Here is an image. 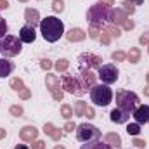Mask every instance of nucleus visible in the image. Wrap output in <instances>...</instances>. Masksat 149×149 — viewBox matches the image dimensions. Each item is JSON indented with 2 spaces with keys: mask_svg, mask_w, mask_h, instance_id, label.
<instances>
[{
  "mask_svg": "<svg viewBox=\"0 0 149 149\" xmlns=\"http://www.w3.org/2000/svg\"><path fill=\"white\" fill-rule=\"evenodd\" d=\"M40 33L47 42L54 43L64 35V24L59 17L56 16H47L45 19L40 21Z\"/></svg>",
  "mask_w": 149,
  "mask_h": 149,
  "instance_id": "1",
  "label": "nucleus"
},
{
  "mask_svg": "<svg viewBox=\"0 0 149 149\" xmlns=\"http://www.w3.org/2000/svg\"><path fill=\"white\" fill-rule=\"evenodd\" d=\"M111 7H106L102 5L101 2L92 5L87 12V21L90 23V26H95V28H104L106 23H109V17H111Z\"/></svg>",
  "mask_w": 149,
  "mask_h": 149,
  "instance_id": "2",
  "label": "nucleus"
},
{
  "mask_svg": "<svg viewBox=\"0 0 149 149\" xmlns=\"http://www.w3.org/2000/svg\"><path fill=\"white\" fill-rule=\"evenodd\" d=\"M116 106L132 114L135 111V108L139 106V95L130 90H118L116 92Z\"/></svg>",
  "mask_w": 149,
  "mask_h": 149,
  "instance_id": "3",
  "label": "nucleus"
},
{
  "mask_svg": "<svg viewBox=\"0 0 149 149\" xmlns=\"http://www.w3.org/2000/svg\"><path fill=\"white\" fill-rule=\"evenodd\" d=\"M90 99H92V102L95 104V106H109L113 101V90L108 87V85H104V83H101V85H94L92 88H90Z\"/></svg>",
  "mask_w": 149,
  "mask_h": 149,
  "instance_id": "4",
  "label": "nucleus"
},
{
  "mask_svg": "<svg viewBox=\"0 0 149 149\" xmlns=\"http://www.w3.org/2000/svg\"><path fill=\"white\" fill-rule=\"evenodd\" d=\"M23 50V42L19 37L14 35H5L0 42V52L3 54V57H14Z\"/></svg>",
  "mask_w": 149,
  "mask_h": 149,
  "instance_id": "5",
  "label": "nucleus"
},
{
  "mask_svg": "<svg viewBox=\"0 0 149 149\" xmlns=\"http://www.w3.org/2000/svg\"><path fill=\"white\" fill-rule=\"evenodd\" d=\"M76 139L80 142H92L101 139V130L90 123H80L76 127Z\"/></svg>",
  "mask_w": 149,
  "mask_h": 149,
  "instance_id": "6",
  "label": "nucleus"
},
{
  "mask_svg": "<svg viewBox=\"0 0 149 149\" xmlns=\"http://www.w3.org/2000/svg\"><path fill=\"white\" fill-rule=\"evenodd\" d=\"M61 87L68 92V94H73V95H83V90L78 83V78H74L73 74L64 73L61 76Z\"/></svg>",
  "mask_w": 149,
  "mask_h": 149,
  "instance_id": "7",
  "label": "nucleus"
},
{
  "mask_svg": "<svg viewBox=\"0 0 149 149\" xmlns=\"http://www.w3.org/2000/svg\"><path fill=\"white\" fill-rule=\"evenodd\" d=\"M99 70V73L97 76L101 78V81L104 83V85H111L114 83L116 80H118V70H116V66L114 64H102L101 68H97Z\"/></svg>",
  "mask_w": 149,
  "mask_h": 149,
  "instance_id": "8",
  "label": "nucleus"
},
{
  "mask_svg": "<svg viewBox=\"0 0 149 149\" xmlns=\"http://www.w3.org/2000/svg\"><path fill=\"white\" fill-rule=\"evenodd\" d=\"M45 83H47L49 92L52 94V99H54V101H63L64 92L61 90V78H57L56 74H47Z\"/></svg>",
  "mask_w": 149,
  "mask_h": 149,
  "instance_id": "9",
  "label": "nucleus"
},
{
  "mask_svg": "<svg viewBox=\"0 0 149 149\" xmlns=\"http://www.w3.org/2000/svg\"><path fill=\"white\" fill-rule=\"evenodd\" d=\"M78 83L83 90V94H87L94 85H95V74L87 68H80V74H78Z\"/></svg>",
  "mask_w": 149,
  "mask_h": 149,
  "instance_id": "10",
  "label": "nucleus"
},
{
  "mask_svg": "<svg viewBox=\"0 0 149 149\" xmlns=\"http://www.w3.org/2000/svg\"><path fill=\"white\" fill-rule=\"evenodd\" d=\"M80 68H87V70H92V68H101L102 66V57L92 54V52H83L80 57Z\"/></svg>",
  "mask_w": 149,
  "mask_h": 149,
  "instance_id": "11",
  "label": "nucleus"
},
{
  "mask_svg": "<svg viewBox=\"0 0 149 149\" xmlns=\"http://www.w3.org/2000/svg\"><path fill=\"white\" fill-rule=\"evenodd\" d=\"M132 114H134L135 123L144 125V123H148V121H149V106H148V104H141V106H137V108H135V111L132 113Z\"/></svg>",
  "mask_w": 149,
  "mask_h": 149,
  "instance_id": "12",
  "label": "nucleus"
},
{
  "mask_svg": "<svg viewBox=\"0 0 149 149\" xmlns=\"http://www.w3.org/2000/svg\"><path fill=\"white\" fill-rule=\"evenodd\" d=\"M35 38H37V31H35L33 26L24 24V26L19 30V40H21L23 43H33Z\"/></svg>",
  "mask_w": 149,
  "mask_h": 149,
  "instance_id": "13",
  "label": "nucleus"
},
{
  "mask_svg": "<svg viewBox=\"0 0 149 149\" xmlns=\"http://www.w3.org/2000/svg\"><path fill=\"white\" fill-rule=\"evenodd\" d=\"M37 137H38V130L35 127H31V125H28V127L19 130V139L23 142H33V141H37Z\"/></svg>",
  "mask_w": 149,
  "mask_h": 149,
  "instance_id": "14",
  "label": "nucleus"
},
{
  "mask_svg": "<svg viewBox=\"0 0 149 149\" xmlns=\"http://www.w3.org/2000/svg\"><path fill=\"white\" fill-rule=\"evenodd\" d=\"M24 21H26V24H30V26H37L40 24V12H38L37 9H31V7H28L26 10H24Z\"/></svg>",
  "mask_w": 149,
  "mask_h": 149,
  "instance_id": "15",
  "label": "nucleus"
},
{
  "mask_svg": "<svg viewBox=\"0 0 149 149\" xmlns=\"http://www.w3.org/2000/svg\"><path fill=\"white\" fill-rule=\"evenodd\" d=\"M127 19H128V17H127V12H125L123 9H113L111 10V17H109V23H111V24L120 26V24H123Z\"/></svg>",
  "mask_w": 149,
  "mask_h": 149,
  "instance_id": "16",
  "label": "nucleus"
},
{
  "mask_svg": "<svg viewBox=\"0 0 149 149\" xmlns=\"http://www.w3.org/2000/svg\"><path fill=\"white\" fill-rule=\"evenodd\" d=\"M109 116H111L113 123H127V121L130 120V113L123 111V109H120V108H114Z\"/></svg>",
  "mask_w": 149,
  "mask_h": 149,
  "instance_id": "17",
  "label": "nucleus"
},
{
  "mask_svg": "<svg viewBox=\"0 0 149 149\" xmlns=\"http://www.w3.org/2000/svg\"><path fill=\"white\" fill-rule=\"evenodd\" d=\"M43 132H45L52 141H56V142H59L61 137H63V132H61L59 128H56L52 123H45V125H43Z\"/></svg>",
  "mask_w": 149,
  "mask_h": 149,
  "instance_id": "18",
  "label": "nucleus"
},
{
  "mask_svg": "<svg viewBox=\"0 0 149 149\" xmlns=\"http://www.w3.org/2000/svg\"><path fill=\"white\" fill-rule=\"evenodd\" d=\"M12 71H14V63L5 57L0 59V78H7Z\"/></svg>",
  "mask_w": 149,
  "mask_h": 149,
  "instance_id": "19",
  "label": "nucleus"
},
{
  "mask_svg": "<svg viewBox=\"0 0 149 149\" xmlns=\"http://www.w3.org/2000/svg\"><path fill=\"white\" fill-rule=\"evenodd\" d=\"M87 37V33L81 30V28H71L68 33H66V38L70 40V42H81V40H85Z\"/></svg>",
  "mask_w": 149,
  "mask_h": 149,
  "instance_id": "20",
  "label": "nucleus"
},
{
  "mask_svg": "<svg viewBox=\"0 0 149 149\" xmlns=\"http://www.w3.org/2000/svg\"><path fill=\"white\" fill-rule=\"evenodd\" d=\"M80 149H113L108 142H102L101 139L99 141H92V142H85V144H81V148Z\"/></svg>",
  "mask_w": 149,
  "mask_h": 149,
  "instance_id": "21",
  "label": "nucleus"
},
{
  "mask_svg": "<svg viewBox=\"0 0 149 149\" xmlns=\"http://www.w3.org/2000/svg\"><path fill=\"white\" fill-rule=\"evenodd\" d=\"M104 142H108L109 146H111L113 149H120L121 148V137L118 135V134H106V137H104Z\"/></svg>",
  "mask_w": 149,
  "mask_h": 149,
  "instance_id": "22",
  "label": "nucleus"
},
{
  "mask_svg": "<svg viewBox=\"0 0 149 149\" xmlns=\"http://www.w3.org/2000/svg\"><path fill=\"white\" fill-rule=\"evenodd\" d=\"M127 59H128L132 64H137V63L141 61V50H139L137 47L130 49V50H128V54H127Z\"/></svg>",
  "mask_w": 149,
  "mask_h": 149,
  "instance_id": "23",
  "label": "nucleus"
},
{
  "mask_svg": "<svg viewBox=\"0 0 149 149\" xmlns=\"http://www.w3.org/2000/svg\"><path fill=\"white\" fill-rule=\"evenodd\" d=\"M87 102L85 101H76L74 102V116H85V111H87Z\"/></svg>",
  "mask_w": 149,
  "mask_h": 149,
  "instance_id": "24",
  "label": "nucleus"
},
{
  "mask_svg": "<svg viewBox=\"0 0 149 149\" xmlns=\"http://www.w3.org/2000/svg\"><path fill=\"white\" fill-rule=\"evenodd\" d=\"M68 66H70V61H68V59H59V61L54 64V68H56L59 73H66V71H68Z\"/></svg>",
  "mask_w": 149,
  "mask_h": 149,
  "instance_id": "25",
  "label": "nucleus"
},
{
  "mask_svg": "<svg viewBox=\"0 0 149 149\" xmlns=\"http://www.w3.org/2000/svg\"><path fill=\"white\" fill-rule=\"evenodd\" d=\"M127 134L132 135V137H137V135L141 134V125H139V123H130V125L127 127Z\"/></svg>",
  "mask_w": 149,
  "mask_h": 149,
  "instance_id": "26",
  "label": "nucleus"
},
{
  "mask_svg": "<svg viewBox=\"0 0 149 149\" xmlns=\"http://www.w3.org/2000/svg\"><path fill=\"white\" fill-rule=\"evenodd\" d=\"M73 114H74V111H73V108H71L70 104H63V106H61V116H63V118L70 120Z\"/></svg>",
  "mask_w": 149,
  "mask_h": 149,
  "instance_id": "27",
  "label": "nucleus"
},
{
  "mask_svg": "<svg viewBox=\"0 0 149 149\" xmlns=\"http://www.w3.org/2000/svg\"><path fill=\"white\" fill-rule=\"evenodd\" d=\"M10 88H14L16 92L23 90V88H24V83H23V80H21V78H12V80H10Z\"/></svg>",
  "mask_w": 149,
  "mask_h": 149,
  "instance_id": "28",
  "label": "nucleus"
},
{
  "mask_svg": "<svg viewBox=\"0 0 149 149\" xmlns=\"http://www.w3.org/2000/svg\"><path fill=\"white\" fill-rule=\"evenodd\" d=\"M99 40H101L102 45H109V42H111V35H109V31H108V30H102L101 35H99Z\"/></svg>",
  "mask_w": 149,
  "mask_h": 149,
  "instance_id": "29",
  "label": "nucleus"
},
{
  "mask_svg": "<svg viewBox=\"0 0 149 149\" xmlns=\"http://www.w3.org/2000/svg\"><path fill=\"white\" fill-rule=\"evenodd\" d=\"M121 5H123V10H125L127 14H134V12H135V5H134V2H130V0H125Z\"/></svg>",
  "mask_w": 149,
  "mask_h": 149,
  "instance_id": "30",
  "label": "nucleus"
},
{
  "mask_svg": "<svg viewBox=\"0 0 149 149\" xmlns=\"http://www.w3.org/2000/svg\"><path fill=\"white\" fill-rule=\"evenodd\" d=\"M52 10L54 12H63L64 10V2L63 0H54L52 2Z\"/></svg>",
  "mask_w": 149,
  "mask_h": 149,
  "instance_id": "31",
  "label": "nucleus"
},
{
  "mask_svg": "<svg viewBox=\"0 0 149 149\" xmlns=\"http://www.w3.org/2000/svg\"><path fill=\"white\" fill-rule=\"evenodd\" d=\"M111 57H113V61H116V63H118V61H125V59H127V54H125L123 50H114Z\"/></svg>",
  "mask_w": 149,
  "mask_h": 149,
  "instance_id": "32",
  "label": "nucleus"
},
{
  "mask_svg": "<svg viewBox=\"0 0 149 149\" xmlns=\"http://www.w3.org/2000/svg\"><path fill=\"white\" fill-rule=\"evenodd\" d=\"M106 30H108V31H109V35H111V37H120V35H121V31H120V28H118V26H116V24H109V26H106Z\"/></svg>",
  "mask_w": 149,
  "mask_h": 149,
  "instance_id": "33",
  "label": "nucleus"
},
{
  "mask_svg": "<svg viewBox=\"0 0 149 149\" xmlns=\"http://www.w3.org/2000/svg\"><path fill=\"white\" fill-rule=\"evenodd\" d=\"M9 113L12 114V116H23V108L21 106H10V109H9Z\"/></svg>",
  "mask_w": 149,
  "mask_h": 149,
  "instance_id": "34",
  "label": "nucleus"
},
{
  "mask_svg": "<svg viewBox=\"0 0 149 149\" xmlns=\"http://www.w3.org/2000/svg\"><path fill=\"white\" fill-rule=\"evenodd\" d=\"M99 33H101V28H95V26L88 28V37L90 38H99Z\"/></svg>",
  "mask_w": 149,
  "mask_h": 149,
  "instance_id": "35",
  "label": "nucleus"
},
{
  "mask_svg": "<svg viewBox=\"0 0 149 149\" xmlns=\"http://www.w3.org/2000/svg\"><path fill=\"white\" fill-rule=\"evenodd\" d=\"M7 30H9V26H7L5 19H0V38H3V37H5Z\"/></svg>",
  "mask_w": 149,
  "mask_h": 149,
  "instance_id": "36",
  "label": "nucleus"
},
{
  "mask_svg": "<svg viewBox=\"0 0 149 149\" xmlns=\"http://www.w3.org/2000/svg\"><path fill=\"white\" fill-rule=\"evenodd\" d=\"M19 97H21L23 101H26V99H30V97H31V92H30V90L24 87L23 90H19Z\"/></svg>",
  "mask_w": 149,
  "mask_h": 149,
  "instance_id": "37",
  "label": "nucleus"
},
{
  "mask_svg": "<svg viewBox=\"0 0 149 149\" xmlns=\"http://www.w3.org/2000/svg\"><path fill=\"white\" fill-rule=\"evenodd\" d=\"M31 149H45V142H43V141H40V139H37V141H33Z\"/></svg>",
  "mask_w": 149,
  "mask_h": 149,
  "instance_id": "38",
  "label": "nucleus"
},
{
  "mask_svg": "<svg viewBox=\"0 0 149 149\" xmlns=\"http://www.w3.org/2000/svg\"><path fill=\"white\" fill-rule=\"evenodd\" d=\"M132 144H134L135 148H139V149H144V148H146V141H142V139H137V137L134 139V142H132Z\"/></svg>",
  "mask_w": 149,
  "mask_h": 149,
  "instance_id": "39",
  "label": "nucleus"
},
{
  "mask_svg": "<svg viewBox=\"0 0 149 149\" xmlns=\"http://www.w3.org/2000/svg\"><path fill=\"white\" fill-rule=\"evenodd\" d=\"M40 66H42V70H47V71H49V70L52 68V63H50L49 59H42V61H40Z\"/></svg>",
  "mask_w": 149,
  "mask_h": 149,
  "instance_id": "40",
  "label": "nucleus"
},
{
  "mask_svg": "<svg viewBox=\"0 0 149 149\" xmlns=\"http://www.w3.org/2000/svg\"><path fill=\"white\" fill-rule=\"evenodd\" d=\"M139 43H141V45H149V31H146L144 35H141Z\"/></svg>",
  "mask_w": 149,
  "mask_h": 149,
  "instance_id": "41",
  "label": "nucleus"
},
{
  "mask_svg": "<svg viewBox=\"0 0 149 149\" xmlns=\"http://www.w3.org/2000/svg\"><path fill=\"white\" fill-rule=\"evenodd\" d=\"M123 28H125V30H134V28H135V23H134L132 19H127V21L123 23Z\"/></svg>",
  "mask_w": 149,
  "mask_h": 149,
  "instance_id": "42",
  "label": "nucleus"
},
{
  "mask_svg": "<svg viewBox=\"0 0 149 149\" xmlns=\"http://www.w3.org/2000/svg\"><path fill=\"white\" fill-rule=\"evenodd\" d=\"M63 130H64V132H73L74 130V123L73 121H66V125L63 127Z\"/></svg>",
  "mask_w": 149,
  "mask_h": 149,
  "instance_id": "43",
  "label": "nucleus"
},
{
  "mask_svg": "<svg viewBox=\"0 0 149 149\" xmlns=\"http://www.w3.org/2000/svg\"><path fill=\"white\" fill-rule=\"evenodd\" d=\"M85 116H87L88 120L95 118V111H94V108H87V111H85Z\"/></svg>",
  "mask_w": 149,
  "mask_h": 149,
  "instance_id": "44",
  "label": "nucleus"
},
{
  "mask_svg": "<svg viewBox=\"0 0 149 149\" xmlns=\"http://www.w3.org/2000/svg\"><path fill=\"white\" fill-rule=\"evenodd\" d=\"M0 9H9V2L7 0H0Z\"/></svg>",
  "mask_w": 149,
  "mask_h": 149,
  "instance_id": "45",
  "label": "nucleus"
},
{
  "mask_svg": "<svg viewBox=\"0 0 149 149\" xmlns=\"http://www.w3.org/2000/svg\"><path fill=\"white\" fill-rule=\"evenodd\" d=\"M99 2H101L102 5H106V7H111L113 5V0H99Z\"/></svg>",
  "mask_w": 149,
  "mask_h": 149,
  "instance_id": "46",
  "label": "nucleus"
},
{
  "mask_svg": "<svg viewBox=\"0 0 149 149\" xmlns=\"http://www.w3.org/2000/svg\"><path fill=\"white\" fill-rule=\"evenodd\" d=\"M14 149H30V148H28L26 144H17V146H16Z\"/></svg>",
  "mask_w": 149,
  "mask_h": 149,
  "instance_id": "47",
  "label": "nucleus"
},
{
  "mask_svg": "<svg viewBox=\"0 0 149 149\" xmlns=\"http://www.w3.org/2000/svg\"><path fill=\"white\" fill-rule=\"evenodd\" d=\"M7 135V130H3V128H0V139H3Z\"/></svg>",
  "mask_w": 149,
  "mask_h": 149,
  "instance_id": "48",
  "label": "nucleus"
},
{
  "mask_svg": "<svg viewBox=\"0 0 149 149\" xmlns=\"http://www.w3.org/2000/svg\"><path fill=\"white\" fill-rule=\"evenodd\" d=\"M130 2H134V5H141V3H144V0H130Z\"/></svg>",
  "mask_w": 149,
  "mask_h": 149,
  "instance_id": "49",
  "label": "nucleus"
},
{
  "mask_svg": "<svg viewBox=\"0 0 149 149\" xmlns=\"http://www.w3.org/2000/svg\"><path fill=\"white\" fill-rule=\"evenodd\" d=\"M144 95H149V85L144 88Z\"/></svg>",
  "mask_w": 149,
  "mask_h": 149,
  "instance_id": "50",
  "label": "nucleus"
},
{
  "mask_svg": "<svg viewBox=\"0 0 149 149\" xmlns=\"http://www.w3.org/2000/svg\"><path fill=\"white\" fill-rule=\"evenodd\" d=\"M54 149H66V148H64V146H61V144H57V146H56Z\"/></svg>",
  "mask_w": 149,
  "mask_h": 149,
  "instance_id": "51",
  "label": "nucleus"
},
{
  "mask_svg": "<svg viewBox=\"0 0 149 149\" xmlns=\"http://www.w3.org/2000/svg\"><path fill=\"white\" fill-rule=\"evenodd\" d=\"M146 78H148V85H149V73H148V74H146Z\"/></svg>",
  "mask_w": 149,
  "mask_h": 149,
  "instance_id": "52",
  "label": "nucleus"
},
{
  "mask_svg": "<svg viewBox=\"0 0 149 149\" xmlns=\"http://www.w3.org/2000/svg\"><path fill=\"white\" fill-rule=\"evenodd\" d=\"M19 2H28V0H19Z\"/></svg>",
  "mask_w": 149,
  "mask_h": 149,
  "instance_id": "53",
  "label": "nucleus"
},
{
  "mask_svg": "<svg viewBox=\"0 0 149 149\" xmlns=\"http://www.w3.org/2000/svg\"><path fill=\"white\" fill-rule=\"evenodd\" d=\"M148 52H149V45H148Z\"/></svg>",
  "mask_w": 149,
  "mask_h": 149,
  "instance_id": "54",
  "label": "nucleus"
},
{
  "mask_svg": "<svg viewBox=\"0 0 149 149\" xmlns=\"http://www.w3.org/2000/svg\"><path fill=\"white\" fill-rule=\"evenodd\" d=\"M0 42H2V38H0Z\"/></svg>",
  "mask_w": 149,
  "mask_h": 149,
  "instance_id": "55",
  "label": "nucleus"
},
{
  "mask_svg": "<svg viewBox=\"0 0 149 149\" xmlns=\"http://www.w3.org/2000/svg\"><path fill=\"white\" fill-rule=\"evenodd\" d=\"M0 19H2V17H0Z\"/></svg>",
  "mask_w": 149,
  "mask_h": 149,
  "instance_id": "56",
  "label": "nucleus"
},
{
  "mask_svg": "<svg viewBox=\"0 0 149 149\" xmlns=\"http://www.w3.org/2000/svg\"><path fill=\"white\" fill-rule=\"evenodd\" d=\"M148 123H149V121H148Z\"/></svg>",
  "mask_w": 149,
  "mask_h": 149,
  "instance_id": "57",
  "label": "nucleus"
}]
</instances>
